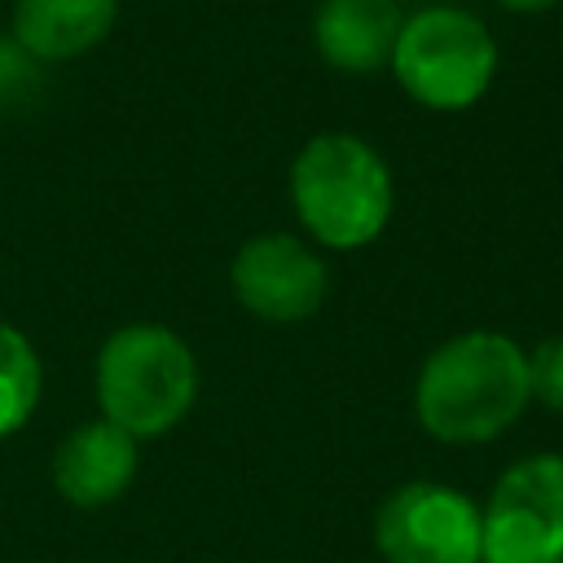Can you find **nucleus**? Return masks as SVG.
<instances>
[{
	"mask_svg": "<svg viewBox=\"0 0 563 563\" xmlns=\"http://www.w3.org/2000/svg\"><path fill=\"white\" fill-rule=\"evenodd\" d=\"M484 510V563H563V457L532 453L501 471Z\"/></svg>",
	"mask_w": 563,
	"mask_h": 563,
	"instance_id": "obj_6",
	"label": "nucleus"
},
{
	"mask_svg": "<svg viewBox=\"0 0 563 563\" xmlns=\"http://www.w3.org/2000/svg\"><path fill=\"white\" fill-rule=\"evenodd\" d=\"M528 391L550 413H563V334H554L528 352Z\"/></svg>",
	"mask_w": 563,
	"mask_h": 563,
	"instance_id": "obj_12",
	"label": "nucleus"
},
{
	"mask_svg": "<svg viewBox=\"0 0 563 563\" xmlns=\"http://www.w3.org/2000/svg\"><path fill=\"white\" fill-rule=\"evenodd\" d=\"M44 391V365L31 339L18 325L0 321V435H13L31 422Z\"/></svg>",
	"mask_w": 563,
	"mask_h": 563,
	"instance_id": "obj_11",
	"label": "nucleus"
},
{
	"mask_svg": "<svg viewBox=\"0 0 563 563\" xmlns=\"http://www.w3.org/2000/svg\"><path fill=\"white\" fill-rule=\"evenodd\" d=\"M229 282H233L238 303L251 317L273 321V325L312 317L330 290L325 260L290 233H260L242 242V251L229 264Z\"/></svg>",
	"mask_w": 563,
	"mask_h": 563,
	"instance_id": "obj_7",
	"label": "nucleus"
},
{
	"mask_svg": "<svg viewBox=\"0 0 563 563\" xmlns=\"http://www.w3.org/2000/svg\"><path fill=\"white\" fill-rule=\"evenodd\" d=\"M198 400L194 347L158 325H119L97 352V405L101 418L123 427L132 440H154L172 431Z\"/></svg>",
	"mask_w": 563,
	"mask_h": 563,
	"instance_id": "obj_3",
	"label": "nucleus"
},
{
	"mask_svg": "<svg viewBox=\"0 0 563 563\" xmlns=\"http://www.w3.org/2000/svg\"><path fill=\"white\" fill-rule=\"evenodd\" d=\"M506 13H545V9H554V4H563V0H497Z\"/></svg>",
	"mask_w": 563,
	"mask_h": 563,
	"instance_id": "obj_13",
	"label": "nucleus"
},
{
	"mask_svg": "<svg viewBox=\"0 0 563 563\" xmlns=\"http://www.w3.org/2000/svg\"><path fill=\"white\" fill-rule=\"evenodd\" d=\"M290 207L321 246L361 251L387 229L396 185L369 141L321 132L290 163Z\"/></svg>",
	"mask_w": 563,
	"mask_h": 563,
	"instance_id": "obj_2",
	"label": "nucleus"
},
{
	"mask_svg": "<svg viewBox=\"0 0 563 563\" xmlns=\"http://www.w3.org/2000/svg\"><path fill=\"white\" fill-rule=\"evenodd\" d=\"M387 66L405 97H413L418 106L466 110L493 88L497 40L475 13L435 4L405 18Z\"/></svg>",
	"mask_w": 563,
	"mask_h": 563,
	"instance_id": "obj_4",
	"label": "nucleus"
},
{
	"mask_svg": "<svg viewBox=\"0 0 563 563\" xmlns=\"http://www.w3.org/2000/svg\"><path fill=\"white\" fill-rule=\"evenodd\" d=\"M383 563H484V510L462 488L409 479L374 515Z\"/></svg>",
	"mask_w": 563,
	"mask_h": 563,
	"instance_id": "obj_5",
	"label": "nucleus"
},
{
	"mask_svg": "<svg viewBox=\"0 0 563 563\" xmlns=\"http://www.w3.org/2000/svg\"><path fill=\"white\" fill-rule=\"evenodd\" d=\"M119 18V0H13V35L35 62L92 53Z\"/></svg>",
	"mask_w": 563,
	"mask_h": 563,
	"instance_id": "obj_10",
	"label": "nucleus"
},
{
	"mask_svg": "<svg viewBox=\"0 0 563 563\" xmlns=\"http://www.w3.org/2000/svg\"><path fill=\"white\" fill-rule=\"evenodd\" d=\"M528 352L497 330L440 343L413 383V413L440 444H488L528 409Z\"/></svg>",
	"mask_w": 563,
	"mask_h": 563,
	"instance_id": "obj_1",
	"label": "nucleus"
},
{
	"mask_svg": "<svg viewBox=\"0 0 563 563\" xmlns=\"http://www.w3.org/2000/svg\"><path fill=\"white\" fill-rule=\"evenodd\" d=\"M405 13L396 0H321L312 13V40L325 66L369 75L391 62Z\"/></svg>",
	"mask_w": 563,
	"mask_h": 563,
	"instance_id": "obj_9",
	"label": "nucleus"
},
{
	"mask_svg": "<svg viewBox=\"0 0 563 563\" xmlns=\"http://www.w3.org/2000/svg\"><path fill=\"white\" fill-rule=\"evenodd\" d=\"M136 466H141L136 440L123 427L92 418V422H79L75 431H66V440L53 453L48 475H53V488L70 506L101 510L128 493V484L136 479Z\"/></svg>",
	"mask_w": 563,
	"mask_h": 563,
	"instance_id": "obj_8",
	"label": "nucleus"
}]
</instances>
